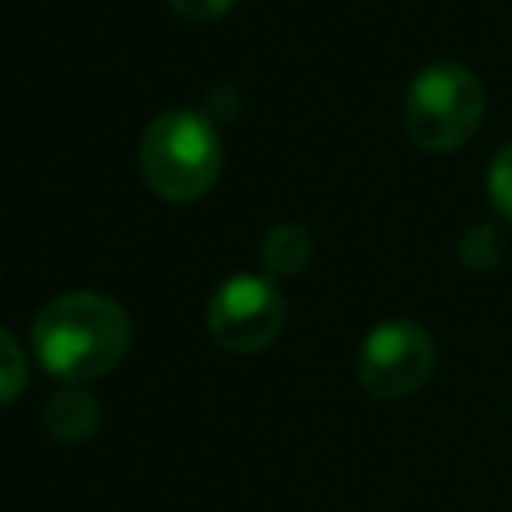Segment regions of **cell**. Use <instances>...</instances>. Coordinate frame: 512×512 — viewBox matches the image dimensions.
<instances>
[{
    "label": "cell",
    "instance_id": "5",
    "mask_svg": "<svg viewBox=\"0 0 512 512\" xmlns=\"http://www.w3.org/2000/svg\"><path fill=\"white\" fill-rule=\"evenodd\" d=\"M436 368V344L416 320L376 324L356 352V380L376 400H400L416 392Z\"/></svg>",
    "mask_w": 512,
    "mask_h": 512
},
{
    "label": "cell",
    "instance_id": "6",
    "mask_svg": "<svg viewBox=\"0 0 512 512\" xmlns=\"http://www.w3.org/2000/svg\"><path fill=\"white\" fill-rule=\"evenodd\" d=\"M44 428L60 444H84L100 428V400L84 384H60L44 400Z\"/></svg>",
    "mask_w": 512,
    "mask_h": 512
},
{
    "label": "cell",
    "instance_id": "2",
    "mask_svg": "<svg viewBox=\"0 0 512 512\" xmlns=\"http://www.w3.org/2000/svg\"><path fill=\"white\" fill-rule=\"evenodd\" d=\"M224 168V144L216 124L196 108H164L140 136V176L172 204H192L212 192Z\"/></svg>",
    "mask_w": 512,
    "mask_h": 512
},
{
    "label": "cell",
    "instance_id": "3",
    "mask_svg": "<svg viewBox=\"0 0 512 512\" xmlns=\"http://www.w3.org/2000/svg\"><path fill=\"white\" fill-rule=\"evenodd\" d=\"M484 120V84L460 60H436L408 84L404 132L424 152H452Z\"/></svg>",
    "mask_w": 512,
    "mask_h": 512
},
{
    "label": "cell",
    "instance_id": "8",
    "mask_svg": "<svg viewBox=\"0 0 512 512\" xmlns=\"http://www.w3.org/2000/svg\"><path fill=\"white\" fill-rule=\"evenodd\" d=\"M504 248H508V236H504V228L492 224V220L472 224V228L460 236V244H456L460 264L472 268V272H492V268L504 260Z\"/></svg>",
    "mask_w": 512,
    "mask_h": 512
},
{
    "label": "cell",
    "instance_id": "1",
    "mask_svg": "<svg viewBox=\"0 0 512 512\" xmlns=\"http://www.w3.org/2000/svg\"><path fill=\"white\" fill-rule=\"evenodd\" d=\"M132 344V320L120 300L76 288L52 296L32 316V352L60 384H88L108 376Z\"/></svg>",
    "mask_w": 512,
    "mask_h": 512
},
{
    "label": "cell",
    "instance_id": "4",
    "mask_svg": "<svg viewBox=\"0 0 512 512\" xmlns=\"http://www.w3.org/2000/svg\"><path fill=\"white\" fill-rule=\"evenodd\" d=\"M288 320L284 292L256 272H236L216 284L208 300V332L224 352L252 356L264 352Z\"/></svg>",
    "mask_w": 512,
    "mask_h": 512
},
{
    "label": "cell",
    "instance_id": "9",
    "mask_svg": "<svg viewBox=\"0 0 512 512\" xmlns=\"http://www.w3.org/2000/svg\"><path fill=\"white\" fill-rule=\"evenodd\" d=\"M28 384V352L20 348V340L0 328V408L12 404Z\"/></svg>",
    "mask_w": 512,
    "mask_h": 512
},
{
    "label": "cell",
    "instance_id": "10",
    "mask_svg": "<svg viewBox=\"0 0 512 512\" xmlns=\"http://www.w3.org/2000/svg\"><path fill=\"white\" fill-rule=\"evenodd\" d=\"M488 200L512 224V144H504L488 164Z\"/></svg>",
    "mask_w": 512,
    "mask_h": 512
},
{
    "label": "cell",
    "instance_id": "11",
    "mask_svg": "<svg viewBox=\"0 0 512 512\" xmlns=\"http://www.w3.org/2000/svg\"><path fill=\"white\" fill-rule=\"evenodd\" d=\"M168 4H172V12H176L180 20L212 24V20H220L224 12H232L236 0H168Z\"/></svg>",
    "mask_w": 512,
    "mask_h": 512
},
{
    "label": "cell",
    "instance_id": "7",
    "mask_svg": "<svg viewBox=\"0 0 512 512\" xmlns=\"http://www.w3.org/2000/svg\"><path fill=\"white\" fill-rule=\"evenodd\" d=\"M312 260V232L296 220H284V224H272L260 240V264L272 272V276H296L304 272V264Z\"/></svg>",
    "mask_w": 512,
    "mask_h": 512
}]
</instances>
